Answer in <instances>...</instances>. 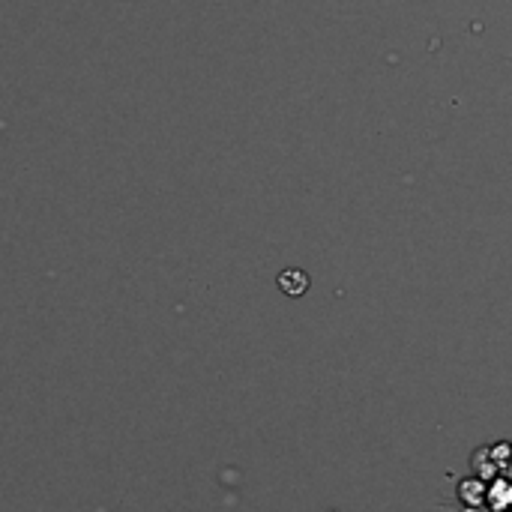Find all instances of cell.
I'll list each match as a JSON object with an SVG mask.
<instances>
[{"instance_id": "cell-1", "label": "cell", "mask_w": 512, "mask_h": 512, "mask_svg": "<svg viewBox=\"0 0 512 512\" xmlns=\"http://www.w3.org/2000/svg\"><path fill=\"white\" fill-rule=\"evenodd\" d=\"M276 282H279V288H282L288 297H303V294L309 291V276H306L303 270H297V267L282 270Z\"/></svg>"}]
</instances>
